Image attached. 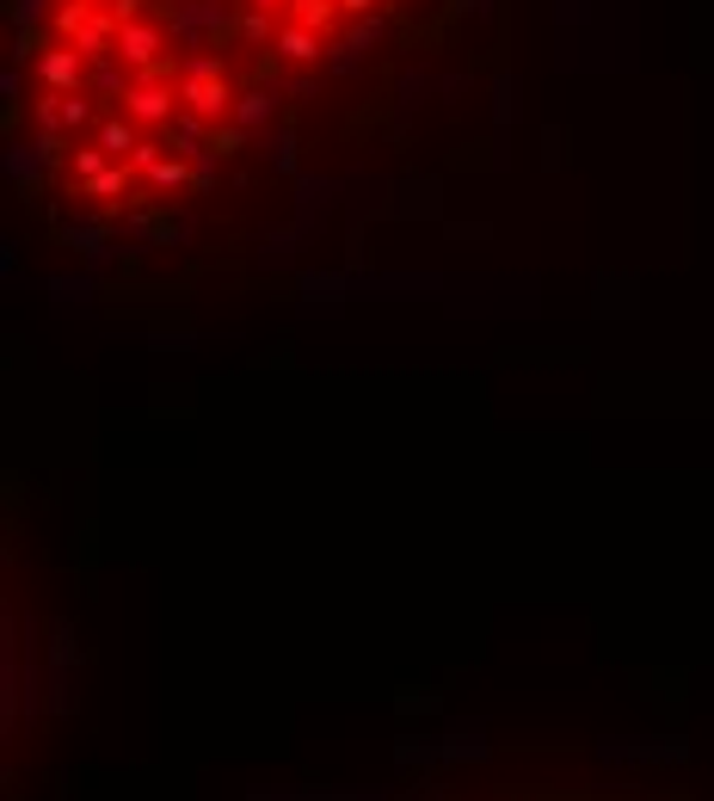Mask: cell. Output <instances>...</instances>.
I'll return each mask as SVG.
<instances>
[{
  "label": "cell",
  "instance_id": "obj_1",
  "mask_svg": "<svg viewBox=\"0 0 714 801\" xmlns=\"http://www.w3.org/2000/svg\"><path fill=\"white\" fill-rule=\"evenodd\" d=\"M179 105L197 117H209V124H234V99H241V87L228 80V62L222 56H186L179 62Z\"/></svg>",
  "mask_w": 714,
  "mask_h": 801
},
{
  "label": "cell",
  "instance_id": "obj_2",
  "mask_svg": "<svg viewBox=\"0 0 714 801\" xmlns=\"http://www.w3.org/2000/svg\"><path fill=\"white\" fill-rule=\"evenodd\" d=\"M432 801H672L653 789H554V783H506V789H444Z\"/></svg>",
  "mask_w": 714,
  "mask_h": 801
},
{
  "label": "cell",
  "instance_id": "obj_3",
  "mask_svg": "<svg viewBox=\"0 0 714 801\" xmlns=\"http://www.w3.org/2000/svg\"><path fill=\"white\" fill-rule=\"evenodd\" d=\"M173 75H179V68H154V75H136L117 112H130L149 136H167V124L179 117V80H173Z\"/></svg>",
  "mask_w": 714,
  "mask_h": 801
},
{
  "label": "cell",
  "instance_id": "obj_4",
  "mask_svg": "<svg viewBox=\"0 0 714 801\" xmlns=\"http://www.w3.org/2000/svg\"><path fill=\"white\" fill-rule=\"evenodd\" d=\"M87 75H93V56H87V50H75V43H43V50H38L43 93H80V87H87Z\"/></svg>",
  "mask_w": 714,
  "mask_h": 801
},
{
  "label": "cell",
  "instance_id": "obj_5",
  "mask_svg": "<svg viewBox=\"0 0 714 801\" xmlns=\"http://www.w3.org/2000/svg\"><path fill=\"white\" fill-rule=\"evenodd\" d=\"M320 56H327V38H320V31H308V25H296V20H278L271 62H283V68H315Z\"/></svg>",
  "mask_w": 714,
  "mask_h": 801
},
{
  "label": "cell",
  "instance_id": "obj_6",
  "mask_svg": "<svg viewBox=\"0 0 714 801\" xmlns=\"http://www.w3.org/2000/svg\"><path fill=\"white\" fill-rule=\"evenodd\" d=\"M93 142H99L105 154H112V167H130L136 149L149 142V130H142V124H136L130 112H105V117H99V130H93Z\"/></svg>",
  "mask_w": 714,
  "mask_h": 801
},
{
  "label": "cell",
  "instance_id": "obj_7",
  "mask_svg": "<svg viewBox=\"0 0 714 801\" xmlns=\"http://www.w3.org/2000/svg\"><path fill=\"white\" fill-rule=\"evenodd\" d=\"M290 20L320 31V38H333L339 20H345V7H339V0H290Z\"/></svg>",
  "mask_w": 714,
  "mask_h": 801
},
{
  "label": "cell",
  "instance_id": "obj_8",
  "mask_svg": "<svg viewBox=\"0 0 714 801\" xmlns=\"http://www.w3.org/2000/svg\"><path fill=\"white\" fill-rule=\"evenodd\" d=\"M271 112H278V93H271V87H241V99H234V124H241L246 136L259 130Z\"/></svg>",
  "mask_w": 714,
  "mask_h": 801
},
{
  "label": "cell",
  "instance_id": "obj_9",
  "mask_svg": "<svg viewBox=\"0 0 714 801\" xmlns=\"http://www.w3.org/2000/svg\"><path fill=\"white\" fill-rule=\"evenodd\" d=\"M234 38L253 43V50H271V38H278V20H271L265 7H241V13H234Z\"/></svg>",
  "mask_w": 714,
  "mask_h": 801
},
{
  "label": "cell",
  "instance_id": "obj_10",
  "mask_svg": "<svg viewBox=\"0 0 714 801\" xmlns=\"http://www.w3.org/2000/svg\"><path fill=\"white\" fill-rule=\"evenodd\" d=\"M339 7H345V13H352V20H364V13H370V7H388V0H339Z\"/></svg>",
  "mask_w": 714,
  "mask_h": 801
},
{
  "label": "cell",
  "instance_id": "obj_11",
  "mask_svg": "<svg viewBox=\"0 0 714 801\" xmlns=\"http://www.w3.org/2000/svg\"><path fill=\"white\" fill-rule=\"evenodd\" d=\"M241 7H265V13H278V7H290V0H241Z\"/></svg>",
  "mask_w": 714,
  "mask_h": 801
}]
</instances>
